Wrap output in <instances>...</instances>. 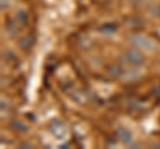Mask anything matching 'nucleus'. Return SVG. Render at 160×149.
<instances>
[{"label": "nucleus", "instance_id": "10", "mask_svg": "<svg viewBox=\"0 0 160 149\" xmlns=\"http://www.w3.org/2000/svg\"><path fill=\"white\" fill-rule=\"evenodd\" d=\"M7 7H8V0H2V2H0V8L4 11Z\"/></svg>", "mask_w": 160, "mask_h": 149}, {"label": "nucleus", "instance_id": "9", "mask_svg": "<svg viewBox=\"0 0 160 149\" xmlns=\"http://www.w3.org/2000/svg\"><path fill=\"white\" fill-rule=\"evenodd\" d=\"M151 13L153 15V16H156L160 19V4H156V6H153L151 8Z\"/></svg>", "mask_w": 160, "mask_h": 149}, {"label": "nucleus", "instance_id": "8", "mask_svg": "<svg viewBox=\"0 0 160 149\" xmlns=\"http://www.w3.org/2000/svg\"><path fill=\"white\" fill-rule=\"evenodd\" d=\"M16 17H18V20H20L23 24H26L28 22V15L24 12V11H19L18 15H16Z\"/></svg>", "mask_w": 160, "mask_h": 149}, {"label": "nucleus", "instance_id": "11", "mask_svg": "<svg viewBox=\"0 0 160 149\" xmlns=\"http://www.w3.org/2000/svg\"><path fill=\"white\" fill-rule=\"evenodd\" d=\"M20 147H26V148H31V145H29V144H22V145Z\"/></svg>", "mask_w": 160, "mask_h": 149}, {"label": "nucleus", "instance_id": "1", "mask_svg": "<svg viewBox=\"0 0 160 149\" xmlns=\"http://www.w3.org/2000/svg\"><path fill=\"white\" fill-rule=\"evenodd\" d=\"M123 60L126 61L127 64H129V65H132V67H142L146 64L147 61V59L146 56L139 51V49L136 48H128L126 49V52L123 53Z\"/></svg>", "mask_w": 160, "mask_h": 149}, {"label": "nucleus", "instance_id": "2", "mask_svg": "<svg viewBox=\"0 0 160 149\" xmlns=\"http://www.w3.org/2000/svg\"><path fill=\"white\" fill-rule=\"evenodd\" d=\"M129 40H131V43L133 44L135 47L142 48V49H144V51H151V49H155V43L151 40V39L144 36V35L135 33V35L131 36Z\"/></svg>", "mask_w": 160, "mask_h": 149}, {"label": "nucleus", "instance_id": "5", "mask_svg": "<svg viewBox=\"0 0 160 149\" xmlns=\"http://www.w3.org/2000/svg\"><path fill=\"white\" fill-rule=\"evenodd\" d=\"M107 73L109 74L111 77H120L124 74V68L120 65V64H112V65H109L107 68Z\"/></svg>", "mask_w": 160, "mask_h": 149}, {"label": "nucleus", "instance_id": "6", "mask_svg": "<svg viewBox=\"0 0 160 149\" xmlns=\"http://www.w3.org/2000/svg\"><path fill=\"white\" fill-rule=\"evenodd\" d=\"M99 32L103 35H113L116 32V26H113V24H103L99 28Z\"/></svg>", "mask_w": 160, "mask_h": 149}, {"label": "nucleus", "instance_id": "3", "mask_svg": "<svg viewBox=\"0 0 160 149\" xmlns=\"http://www.w3.org/2000/svg\"><path fill=\"white\" fill-rule=\"evenodd\" d=\"M49 132H51L56 138H63L67 133V128L64 125L63 121L53 120V121H51V124H49Z\"/></svg>", "mask_w": 160, "mask_h": 149}, {"label": "nucleus", "instance_id": "4", "mask_svg": "<svg viewBox=\"0 0 160 149\" xmlns=\"http://www.w3.org/2000/svg\"><path fill=\"white\" fill-rule=\"evenodd\" d=\"M116 137L119 138L120 142L124 144V145H131L132 140H133L131 131H129V129H127L126 127H119V128L116 129Z\"/></svg>", "mask_w": 160, "mask_h": 149}, {"label": "nucleus", "instance_id": "7", "mask_svg": "<svg viewBox=\"0 0 160 149\" xmlns=\"http://www.w3.org/2000/svg\"><path fill=\"white\" fill-rule=\"evenodd\" d=\"M11 125H12L13 129H16V131H20V132H26L27 129H28L26 124H23L22 121H12Z\"/></svg>", "mask_w": 160, "mask_h": 149}]
</instances>
